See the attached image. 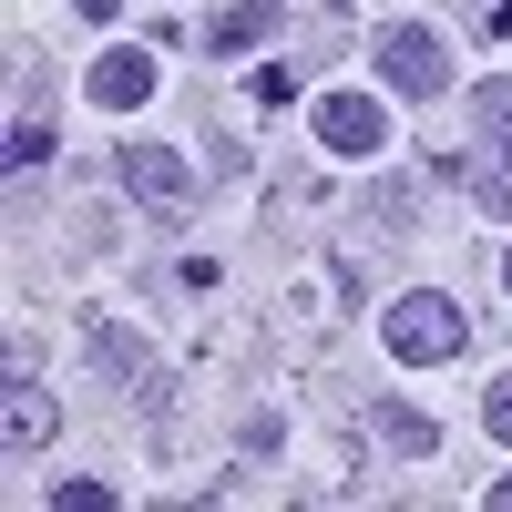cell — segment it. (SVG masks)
<instances>
[{
  "label": "cell",
  "mask_w": 512,
  "mask_h": 512,
  "mask_svg": "<svg viewBox=\"0 0 512 512\" xmlns=\"http://www.w3.org/2000/svg\"><path fill=\"white\" fill-rule=\"evenodd\" d=\"M0 164H11V175H41V164H52V123L21 113V123H11V144H0Z\"/></svg>",
  "instance_id": "30bf717a"
},
{
  "label": "cell",
  "mask_w": 512,
  "mask_h": 512,
  "mask_svg": "<svg viewBox=\"0 0 512 512\" xmlns=\"http://www.w3.org/2000/svg\"><path fill=\"white\" fill-rule=\"evenodd\" d=\"M369 62H379V82H390L400 103H441L451 93V52H441V31H420V21H390L369 41Z\"/></svg>",
  "instance_id": "7a4b0ae2"
},
{
  "label": "cell",
  "mask_w": 512,
  "mask_h": 512,
  "mask_svg": "<svg viewBox=\"0 0 512 512\" xmlns=\"http://www.w3.org/2000/svg\"><path fill=\"white\" fill-rule=\"evenodd\" d=\"M82 93H93L103 113H144L154 103V52H134V41H113V52L82 72Z\"/></svg>",
  "instance_id": "5b68a950"
},
{
  "label": "cell",
  "mask_w": 512,
  "mask_h": 512,
  "mask_svg": "<svg viewBox=\"0 0 512 512\" xmlns=\"http://www.w3.org/2000/svg\"><path fill=\"white\" fill-rule=\"evenodd\" d=\"M461 185H472L492 216H512V134H492V154H482V164H461Z\"/></svg>",
  "instance_id": "ba28073f"
},
{
  "label": "cell",
  "mask_w": 512,
  "mask_h": 512,
  "mask_svg": "<svg viewBox=\"0 0 512 512\" xmlns=\"http://www.w3.org/2000/svg\"><path fill=\"white\" fill-rule=\"evenodd\" d=\"M72 11H82V21H113V11H123V0H72Z\"/></svg>",
  "instance_id": "7c38bea8"
},
{
  "label": "cell",
  "mask_w": 512,
  "mask_h": 512,
  "mask_svg": "<svg viewBox=\"0 0 512 512\" xmlns=\"http://www.w3.org/2000/svg\"><path fill=\"white\" fill-rule=\"evenodd\" d=\"M379 338H390V359H400V369H441V359H461V349H472V318H461V297L410 287L400 308L379 318Z\"/></svg>",
  "instance_id": "6da1fadb"
},
{
  "label": "cell",
  "mask_w": 512,
  "mask_h": 512,
  "mask_svg": "<svg viewBox=\"0 0 512 512\" xmlns=\"http://www.w3.org/2000/svg\"><path fill=\"white\" fill-rule=\"evenodd\" d=\"M318 144L349 154V164H369L379 144H390V113H379L369 93H318Z\"/></svg>",
  "instance_id": "277c9868"
},
{
  "label": "cell",
  "mask_w": 512,
  "mask_h": 512,
  "mask_svg": "<svg viewBox=\"0 0 512 512\" xmlns=\"http://www.w3.org/2000/svg\"><path fill=\"white\" fill-rule=\"evenodd\" d=\"M93 359H103L113 379H134V400H154V359H144L134 338H123V328H93Z\"/></svg>",
  "instance_id": "9c48e42d"
},
{
  "label": "cell",
  "mask_w": 512,
  "mask_h": 512,
  "mask_svg": "<svg viewBox=\"0 0 512 512\" xmlns=\"http://www.w3.org/2000/svg\"><path fill=\"white\" fill-rule=\"evenodd\" d=\"M502 287H512V246H502Z\"/></svg>",
  "instance_id": "5bb4252c"
},
{
  "label": "cell",
  "mask_w": 512,
  "mask_h": 512,
  "mask_svg": "<svg viewBox=\"0 0 512 512\" xmlns=\"http://www.w3.org/2000/svg\"><path fill=\"white\" fill-rule=\"evenodd\" d=\"M0 431H11V451H41V441L62 431V410L31 390V369H11V420H0Z\"/></svg>",
  "instance_id": "52a82bcc"
},
{
  "label": "cell",
  "mask_w": 512,
  "mask_h": 512,
  "mask_svg": "<svg viewBox=\"0 0 512 512\" xmlns=\"http://www.w3.org/2000/svg\"><path fill=\"white\" fill-rule=\"evenodd\" d=\"M277 31H287V0H236V11L205 21V62H236L256 41H277Z\"/></svg>",
  "instance_id": "8992f818"
},
{
  "label": "cell",
  "mask_w": 512,
  "mask_h": 512,
  "mask_svg": "<svg viewBox=\"0 0 512 512\" xmlns=\"http://www.w3.org/2000/svg\"><path fill=\"white\" fill-rule=\"evenodd\" d=\"M482 431H492V441L512 451V369H502V379H492V390H482Z\"/></svg>",
  "instance_id": "8fae6325"
},
{
  "label": "cell",
  "mask_w": 512,
  "mask_h": 512,
  "mask_svg": "<svg viewBox=\"0 0 512 512\" xmlns=\"http://www.w3.org/2000/svg\"><path fill=\"white\" fill-rule=\"evenodd\" d=\"M492 512H512V472H502V482H492Z\"/></svg>",
  "instance_id": "4fadbf2b"
},
{
  "label": "cell",
  "mask_w": 512,
  "mask_h": 512,
  "mask_svg": "<svg viewBox=\"0 0 512 512\" xmlns=\"http://www.w3.org/2000/svg\"><path fill=\"white\" fill-rule=\"evenodd\" d=\"M113 175H123V195H144L154 216H185L195 205V164L175 144H113Z\"/></svg>",
  "instance_id": "3957f363"
}]
</instances>
